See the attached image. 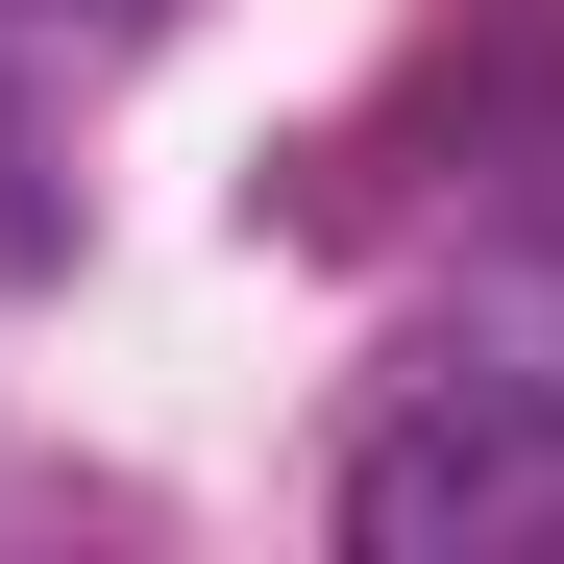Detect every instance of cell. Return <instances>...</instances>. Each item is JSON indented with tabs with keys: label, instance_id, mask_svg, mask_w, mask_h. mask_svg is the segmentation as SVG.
Wrapping results in <instances>:
<instances>
[{
	"label": "cell",
	"instance_id": "6da1fadb",
	"mask_svg": "<svg viewBox=\"0 0 564 564\" xmlns=\"http://www.w3.org/2000/svg\"><path fill=\"white\" fill-rule=\"evenodd\" d=\"M344 540L368 564H564V393L540 368H417L344 442Z\"/></svg>",
	"mask_w": 564,
	"mask_h": 564
},
{
	"label": "cell",
	"instance_id": "7a4b0ae2",
	"mask_svg": "<svg viewBox=\"0 0 564 564\" xmlns=\"http://www.w3.org/2000/svg\"><path fill=\"white\" fill-rule=\"evenodd\" d=\"M50 25H172V0H50Z\"/></svg>",
	"mask_w": 564,
	"mask_h": 564
}]
</instances>
